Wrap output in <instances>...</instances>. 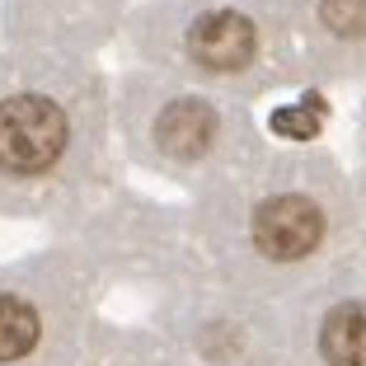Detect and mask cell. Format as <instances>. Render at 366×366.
Masks as SVG:
<instances>
[{
  "mask_svg": "<svg viewBox=\"0 0 366 366\" xmlns=\"http://www.w3.org/2000/svg\"><path fill=\"white\" fill-rule=\"evenodd\" d=\"M113 113L141 169L197 183V188L259 151L249 99L169 76V71L127 76Z\"/></svg>",
  "mask_w": 366,
  "mask_h": 366,
  "instance_id": "277c9868",
  "label": "cell"
},
{
  "mask_svg": "<svg viewBox=\"0 0 366 366\" xmlns=\"http://www.w3.org/2000/svg\"><path fill=\"white\" fill-rule=\"evenodd\" d=\"M108 169V89L66 52H0V216L85 202Z\"/></svg>",
  "mask_w": 366,
  "mask_h": 366,
  "instance_id": "7a4b0ae2",
  "label": "cell"
},
{
  "mask_svg": "<svg viewBox=\"0 0 366 366\" xmlns=\"http://www.w3.org/2000/svg\"><path fill=\"white\" fill-rule=\"evenodd\" d=\"M287 301L282 366H366V277L352 254Z\"/></svg>",
  "mask_w": 366,
  "mask_h": 366,
  "instance_id": "8992f818",
  "label": "cell"
},
{
  "mask_svg": "<svg viewBox=\"0 0 366 366\" xmlns=\"http://www.w3.org/2000/svg\"><path fill=\"white\" fill-rule=\"evenodd\" d=\"M347 254H352V263H357V268H362V277H366V249H362V244H352V249H347Z\"/></svg>",
  "mask_w": 366,
  "mask_h": 366,
  "instance_id": "9c48e42d",
  "label": "cell"
},
{
  "mask_svg": "<svg viewBox=\"0 0 366 366\" xmlns=\"http://www.w3.org/2000/svg\"><path fill=\"white\" fill-rule=\"evenodd\" d=\"M89 366H202L179 338H127L118 352H94Z\"/></svg>",
  "mask_w": 366,
  "mask_h": 366,
  "instance_id": "ba28073f",
  "label": "cell"
},
{
  "mask_svg": "<svg viewBox=\"0 0 366 366\" xmlns=\"http://www.w3.org/2000/svg\"><path fill=\"white\" fill-rule=\"evenodd\" d=\"M99 352V282L80 254L0 263V366H89Z\"/></svg>",
  "mask_w": 366,
  "mask_h": 366,
  "instance_id": "5b68a950",
  "label": "cell"
},
{
  "mask_svg": "<svg viewBox=\"0 0 366 366\" xmlns=\"http://www.w3.org/2000/svg\"><path fill=\"white\" fill-rule=\"evenodd\" d=\"M197 230L230 291L287 301L352 249L357 207L329 155L254 151L202 183Z\"/></svg>",
  "mask_w": 366,
  "mask_h": 366,
  "instance_id": "6da1fadb",
  "label": "cell"
},
{
  "mask_svg": "<svg viewBox=\"0 0 366 366\" xmlns=\"http://www.w3.org/2000/svg\"><path fill=\"white\" fill-rule=\"evenodd\" d=\"M291 33L324 47V56L362 52L366 47V0H287Z\"/></svg>",
  "mask_w": 366,
  "mask_h": 366,
  "instance_id": "52a82bcc",
  "label": "cell"
},
{
  "mask_svg": "<svg viewBox=\"0 0 366 366\" xmlns=\"http://www.w3.org/2000/svg\"><path fill=\"white\" fill-rule=\"evenodd\" d=\"M137 43L155 66L239 99L296 71L287 0H155L137 19Z\"/></svg>",
  "mask_w": 366,
  "mask_h": 366,
  "instance_id": "3957f363",
  "label": "cell"
}]
</instances>
